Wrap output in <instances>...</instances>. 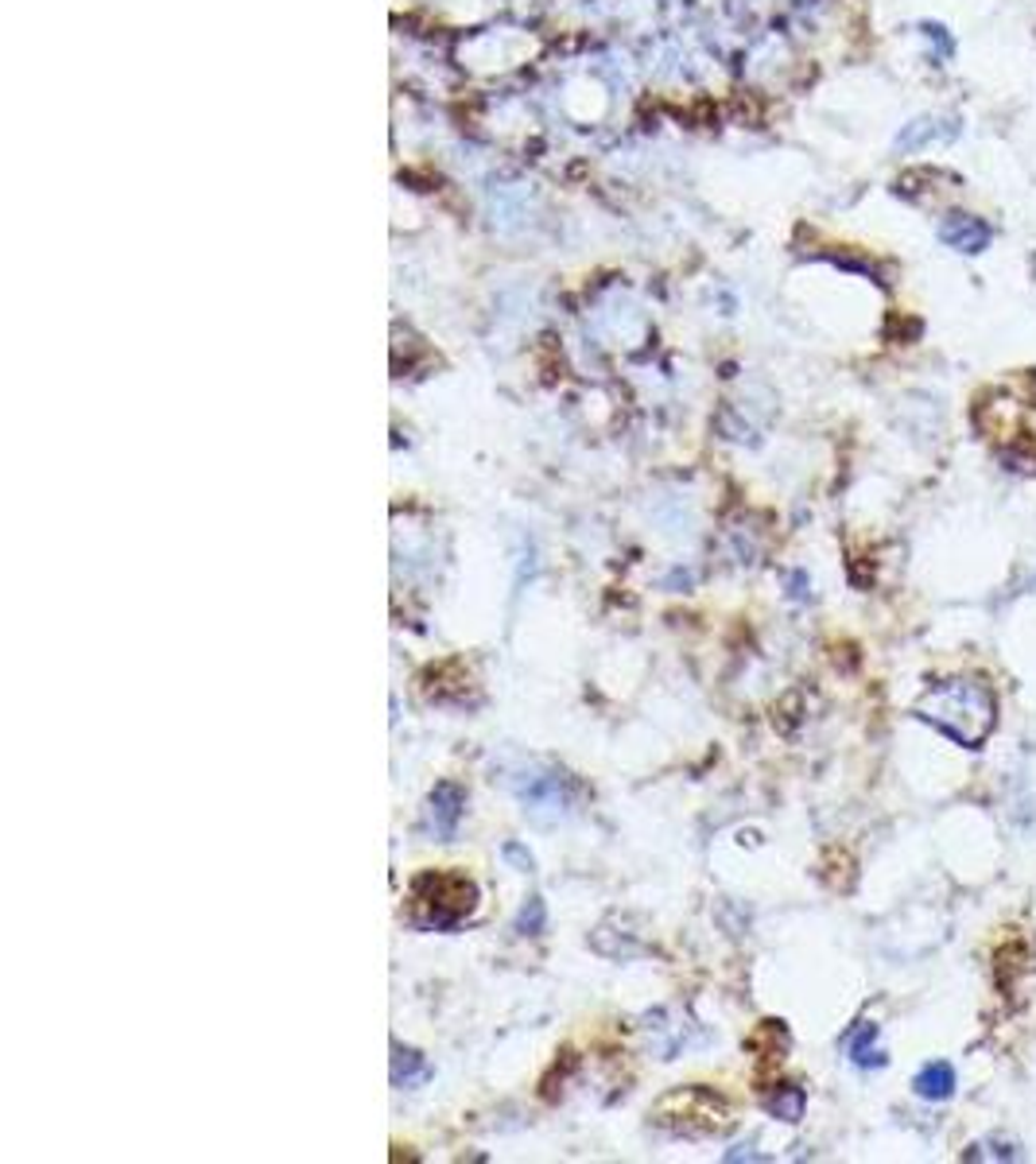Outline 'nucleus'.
Returning a JSON list of instances; mask_svg holds the SVG:
<instances>
[{"label":"nucleus","instance_id":"nucleus-7","mask_svg":"<svg viewBox=\"0 0 1036 1164\" xmlns=\"http://www.w3.org/2000/svg\"><path fill=\"white\" fill-rule=\"evenodd\" d=\"M877 1040V1025H869V1021H862V1025H854L847 1033V1040H843V1048H847V1055L854 1060L858 1067H881L886 1064V1052L874 1045Z\"/></svg>","mask_w":1036,"mask_h":1164},{"label":"nucleus","instance_id":"nucleus-2","mask_svg":"<svg viewBox=\"0 0 1036 1164\" xmlns=\"http://www.w3.org/2000/svg\"><path fill=\"white\" fill-rule=\"evenodd\" d=\"M412 901H416L419 924L455 928L478 905V886L459 870H431V874L416 877Z\"/></svg>","mask_w":1036,"mask_h":1164},{"label":"nucleus","instance_id":"nucleus-12","mask_svg":"<svg viewBox=\"0 0 1036 1164\" xmlns=\"http://www.w3.org/2000/svg\"><path fill=\"white\" fill-rule=\"evenodd\" d=\"M505 854H508V858H517V862H520V866H524V870H532V858L524 854V850H520V846H513V843H508V846H505Z\"/></svg>","mask_w":1036,"mask_h":1164},{"label":"nucleus","instance_id":"nucleus-9","mask_svg":"<svg viewBox=\"0 0 1036 1164\" xmlns=\"http://www.w3.org/2000/svg\"><path fill=\"white\" fill-rule=\"evenodd\" d=\"M765 1106H768V1115H777L780 1122H800V1118H804L807 1098H804V1091H800V1087L785 1083L765 1098Z\"/></svg>","mask_w":1036,"mask_h":1164},{"label":"nucleus","instance_id":"nucleus-8","mask_svg":"<svg viewBox=\"0 0 1036 1164\" xmlns=\"http://www.w3.org/2000/svg\"><path fill=\"white\" fill-rule=\"evenodd\" d=\"M428 1075H431V1067H428V1060H423V1055L412 1052V1048H400V1045L392 1048V1083H397V1087H416V1083H423Z\"/></svg>","mask_w":1036,"mask_h":1164},{"label":"nucleus","instance_id":"nucleus-10","mask_svg":"<svg viewBox=\"0 0 1036 1164\" xmlns=\"http://www.w3.org/2000/svg\"><path fill=\"white\" fill-rule=\"evenodd\" d=\"M963 1156H967V1161H1021L1017 1145H1013V1141H997V1137H994V1141L970 1145V1149H967Z\"/></svg>","mask_w":1036,"mask_h":1164},{"label":"nucleus","instance_id":"nucleus-1","mask_svg":"<svg viewBox=\"0 0 1036 1164\" xmlns=\"http://www.w3.org/2000/svg\"><path fill=\"white\" fill-rule=\"evenodd\" d=\"M917 718H924L927 727H936L939 734H947L959 746H982L997 722V699L982 679L975 676H955L944 684H932L924 691V699L917 703Z\"/></svg>","mask_w":1036,"mask_h":1164},{"label":"nucleus","instance_id":"nucleus-3","mask_svg":"<svg viewBox=\"0 0 1036 1164\" xmlns=\"http://www.w3.org/2000/svg\"><path fill=\"white\" fill-rule=\"evenodd\" d=\"M652 1122L672 1130V1134L703 1137V1134H722L730 1125V1110L707 1087H679V1091H668V1095L660 1098L657 1110H652Z\"/></svg>","mask_w":1036,"mask_h":1164},{"label":"nucleus","instance_id":"nucleus-11","mask_svg":"<svg viewBox=\"0 0 1036 1164\" xmlns=\"http://www.w3.org/2000/svg\"><path fill=\"white\" fill-rule=\"evenodd\" d=\"M520 932H529V936H536V932H539V928H544V905H539V896H532V901H529V908H524V912H520Z\"/></svg>","mask_w":1036,"mask_h":1164},{"label":"nucleus","instance_id":"nucleus-6","mask_svg":"<svg viewBox=\"0 0 1036 1164\" xmlns=\"http://www.w3.org/2000/svg\"><path fill=\"white\" fill-rule=\"evenodd\" d=\"M912 1091H917L920 1098H927V1103H944V1098L955 1095V1067L944 1064V1060H932V1064H924L917 1072Z\"/></svg>","mask_w":1036,"mask_h":1164},{"label":"nucleus","instance_id":"nucleus-5","mask_svg":"<svg viewBox=\"0 0 1036 1164\" xmlns=\"http://www.w3.org/2000/svg\"><path fill=\"white\" fill-rule=\"evenodd\" d=\"M462 811H466V792H462L455 780H438V785L431 788V819H435L438 835L443 838L455 835Z\"/></svg>","mask_w":1036,"mask_h":1164},{"label":"nucleus","instance_id":"nucleus-4","mask_svg":"<svg viewBox=\"0 0 1036 1164\" xmlns=\"http://www.w3.org/2000/svg\"><path fill=\"white\" fill-rule=\"evenodd\" d=\"M939 238L951 245L955 253H982L990 245V226L975 214H951V218L939 226Z\"/></svg>","mask_w":1036,"mask_h":1164}]
</instances>
